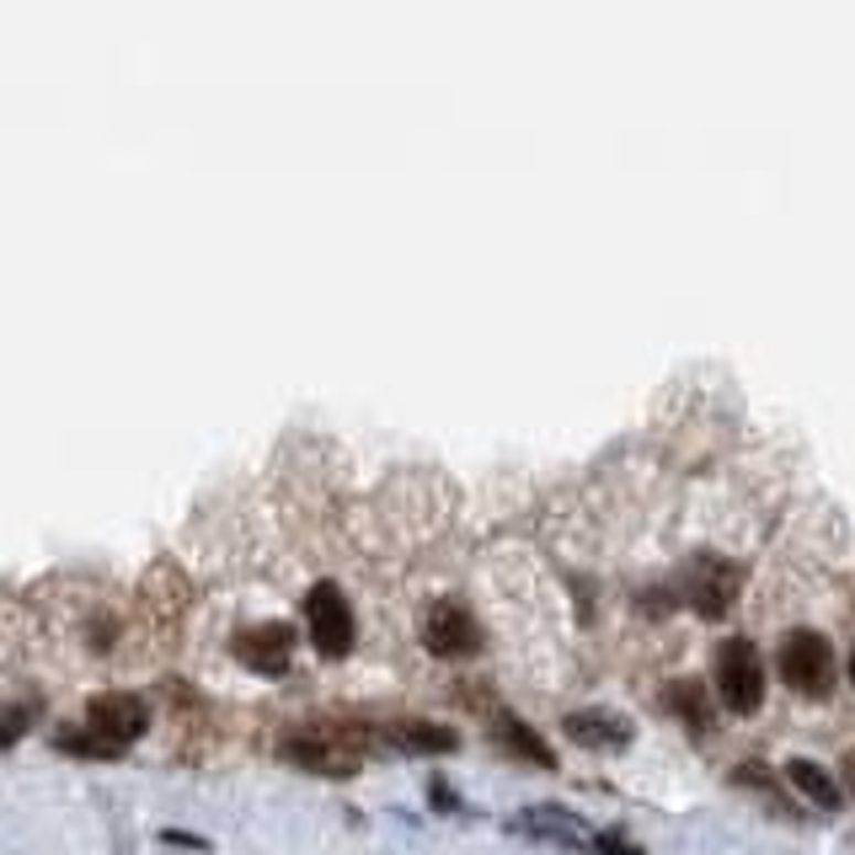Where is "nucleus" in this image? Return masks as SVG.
<instances>
[{
  "instance_id": "nucleus-22",
  "label": "nucleus",
  "mask_w": 855,
  "mask_h": 855,
  "mask_svg": "<svg viewBox=\"0 0 855 855\" xmlns=\"http://www.w3.org/2000/svg\"><path fill=\"white\" fill-rule=\"evenodd\" d=\"M851 684H855V648H851Z\"/></svg>"
},
{
  "instance_id": "nucleus-20",
  "label": "nucleus",
  "mask_w": 855,
  "mask_h": 855,
  "mask_svg": "<svg viewBox=\"0 0 855 855\" xmlns=\"http://www.w3.org/2000/svg\"><path fill=\"white\" fill-rule=\"evenodd\" d=\"M428 802H434V808H449V813H466V808H460V797H455V791H449L439 776L428 781Z\"/></svg>"
},
{
  "instance_id": "nucleus-16",
  "label": "nucleus",
  "mask_w": 855,
  "mask_h": 855,
  "mask_svg": "<svg viewBox=\"0 0 855 855\" xmlns=\"http://www.w3.org/2000/svg\"><path fill=\"white\" fill-rule=\"evenodd\" d=\"M54 749L75 754V759H118V754H124V749H113L107 738H97L92 727H65V733L54 738Z\"/></svg>"
},
{
  "instance_id": "nucleus-7",
  "label": "nucleus",
  "mask_w": 855,
  "mask_h": 855,
  "mask_svg": "<svg viewBox=\"0 0 855 855\" xmlns=\"http://www.w3.org/2000/svg\"><path fill=\"white\" fill-rule=\"evenodd\" d=\"M86 727L107 738L113 749H129L150 733V701L145 695H129V690H103L86 701Z\"/></svg>"
},
{
  "instance_id": "nucleus-2",
  "label": "nucleus",
  "mask_w": 855,
  "mask_h": 855,
  "mask_svg": "<svg viewBox=\"0 0 855 855\" xmlns=\"http://www.w3.org/2000/svg\"><path fill=\"white\" fill-rule=\"evenodd\" d=\"M712 690L717 701L733 712V717H754L770 695V680H765V658L749 637H727L712 652Z\"/></svg>"
},
{
  "instance_id": "nucleus-18",
  "label": "nucleus",
  "mask_w": 855,
  "mask_h": 855,
  "mask_svg": "<svg viewBox=\"0 0 855 855\" xmlns=\"http://www.w3.org/2000/svg\"><path fill=\"white\" fill-rule=\"evenodd\" d=\"M594 855H642V845H631L626 834H594Z\"/></svg>"
},
{
  "instance_id": "nucleus-13",
  "label": "nucleus",
  "mask_w": 855,
  "mask_h": 855,
  "mask_svg": "<svg viewBox=\"0 0 855 855\" xmlns=\"http://www.w3.org/2000/svg\"><path fill=\"white\" fill-rule=\"evenodd\" d=\"M663 712L674 722H684L695 738H706L712 733V722H717V712H712V695H706V684L701 680H669L663 684Z\"/></svg>"
},
{
  "instance_id": "nucleus-1",
  "label": "nucleus",
  "mask_w": 855,
  "mask_h": 855,
  "mask_svg": "<svg viewBox=\"0 0 855 855\" xmlns=\"http://www.w3.org/2000/svg\"><path fill=\"white\" fill-rule=\"evenodd\" d=\"M375 744V733H338V727H300L289 738H278V759L306 770V776H327V781H348L364 770V754Z\"/></svg>"
},
{
  "instance_id": "nucleus-5",
  "label": "nucleus",
  "mask_w": 855,
  "mask_h": 855,
  "mask_svg": "<svg viewBox=\"0 0 855 855\" xmlns=\"http://www.w3.org/2000/svg\"><path fill=\"white\" fill-rule=\"evenodd\" d=\"M306 637H310V648L321 652V658H348L353 652V642H359V620H353V605H348V594H342V583H332V578H321V583H310V594H306Z\"/></svg>"
},
{
  "instance_id": "nucleus-3",
  "label": "nucleus",
  "mask_w": 855,
  "mask_h": 855,
  "mask_svg": "<svg viewBox=\"0 0 855 855\" xmlns=\"http://www.w3.org/2000/svg\"><path fill=\"white\" fill-rule=\"evenodd\" d=\"M669 588H674V599L684 610H695L701 620H722L744 594V567L717 556V551H701V556L684 562V573Z\"/></svg>"
},
{
  "instance_id": "nucleus-15",
  "label": "nucleus",
  "mask_w": 855,
  "mask_h": 855,
  "mask_svg": "<svg viewBox=\"0 0 855 855\" xmlns=\"http://www.w3.org/2000/svg\"><path fill=\"white\" fill-rule=\"evenodd\" d=\"M733 787H744V791H759L776 813H787V797H781V781L770 776V765H759V759H749V765H738L733 770Z\"/></svg>"
},
{
  "instance_id": "nucleus-6",
  "label": "nucleus",
  "mask_w": 855,
  "mask_h": 855,
  "mask_svg": "<svg viewBox=\"0 0 855 855\" xmlns=\"http://www.w3.org/2000/svg\"><path fill=\"white\" fill-rule=\"evenodd\" d=\"M423 648L434 652V658H449V663H460V658H477L487 648V637H481V620L460 605V599H439V605H428V616H423Z\"/></svg>"
},
{
  "instance_id": "nucleus-21",
  "label": "nucleus",
  "mask_w": 855,
  "mask_h": 855,
  "mask_svg": "<svg viewBox=\"0 0 855 855\" xmlns=\"http://www.w3.org/2000/svg\"><path fill=\"white\" fill-rule=\"evenodd\" d=\"M845 787L855 791V754H851V759H845Z\"/></svg>"
},
{
  "instance_id": "nucleus-10",
  "label": "nucleus",
  "mask_w": 855,
  "mask_h": 855,
  "mask_svg": "<svg viewBox=\"0 0 855 855\" xmlns=\"http://www.w3.org/2000/svg\"><path fill=\"white\" fill-rule=\"evenodd\" d=\"M562 727H567V738H573L578 749H594V754H610V749H626V744H631V722L620 717V712H599V706L567 712Z\"/></svg>"
},
{
  "instance_id": "nucleus-11",
  "label": "nucleus",
  "mask_w": 855,
  "mask_h": 855,
  "mask_svg": "<svg viewBox=\"0 0 855 855\" xmlns=\"http://www.w3.org/2000/svg\"><path fill=\"white\" fill-rule=\"evenodd\" d=\"M492 744L519 759V765H535V770H556V749H551L546 738L530 727L524 717H513V712H492Z\"/></svg>"
},
{
  "instance_id": "nucleus-4",
  "label": "nucleus",
  "mask_w": 855,
  "mask_h": 855,
  "mask_svg": "<svg viewBox=\"0 0 855 855\" xmlns=\"http://www.w3.org/2000/svg\"><path fill=\"white\" fill-rule=\"evenodd\" d=\"M776 674H781L787 690L808 695V701H823L834 690V648H829V637L813 631V626L787 631L781 648H776Z\"/></svg>"
},
{
  "instance_id": "nucleus-17",
  "label": "nucleus",
  "mask_w": 855,
  "mask_h": 855,
  "mask_svg": "<svg viewBox=\"0 0 855 855\" xmlns=\"http://www.w3.org/2000/svg\"><path fill=\"white\" fill-rule=\"evenodd\" d=\"M28 722H33V706H11V712H0V754L17 749V744L28 738Z\"/></svg>"
},
{
  "instance_id": "nucleus-12",
  "label": "nucleus",
  "mask_w": 855,
  "mask_h": 855,
  "mask_svg": "<svg viewBox=\"0 0 855 855\" xmlns=\"http://www.w3.org/2000/svg\"><path fill=\"white\" fill-rule=\"evenodd\" d=\"M375 744H385V749H396V754H455L460 749V738L449 727L423 722V717H402V722H391V727H380Z\"/></svg>"
},
{
  "instance_id": "nucleus-8",
  "label": "nucleus",
  "mask_w": 855,
  "mask_h": 855,
  "mask_svg": "<svg viewBox=\"0 0 855 855\" xmlns=\"http://www.w3.org/2000/svg\"><path fill=\"white\" fill-rule=\"evenodd\" d=\"M241 663L252 669V674H263V680H278V674H289V663H295V626H284V620H263V626H246L236 631V642H231Z\"/></svg>"
},
{
  "instance_id": "nucleus-9",
  "label": "nucleus",
  "mask_w": 855,
  "mask_h": 855,
  "mask_svg": "<svg viewBox=\"0 0 855 855\" xmlns=\"http://www.w3.org/2000/svg\"><path fill=\"white\" fill-rule=\"evenodd\" d=\"M509 829L524 834V840L556 845V851H594V829L578 813H567V808H524V813L509 819Z\"/></svg>"
},
{
  "instance_id": "nucleus-19",
  "label": "nucleus",
  "mask_w": 855,
  "mask_h": 855,
  "mask_svg": "<svg viewBox=\"0 0 855 855\" xmlns=\"http://www.w3.org/2000/svg\"><path fill=\"white\" fill-rule=\"evenodd\" d=\"M161 845H177V851H199V855L209 851L204 834H188V829H161Z\"/></svg>"
},
{
  "instance_id": "nucleus-14",
  "label": "nucleus",
  "mask_w": 855,
  "mask_h": 855,
  "mask_svg": "<svg viewBox=\"0 0 855 855\" xmlns=\"http://www.w3.org/2000/svg\"><path fill=\"white\" fill-rule=\"evenodd\" d=\"M787 781L813 808H823V813H840V802H845V791H840V781L823 770V765H813V759H787Z\"/></svg>"
}]
</instances>
